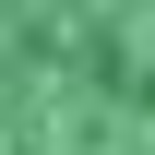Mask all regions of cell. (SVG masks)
I'll use <instances>...</instances> for the list:
<instances>
[{
	"mask_svg": "<svg viewBox=\"0 0 155 155\" xmlns=\"http://www.w3.org/2000/svg\"><path fill=\"white\" fill-rule=\"evenodd\" d=\"M0 155H155V0H0Z\"/></svg>",
	"mask_w": 155,
	"mask_h": 155,
	"instance_id": "cell-1",
	"label": "cell"
}]
</instances>
